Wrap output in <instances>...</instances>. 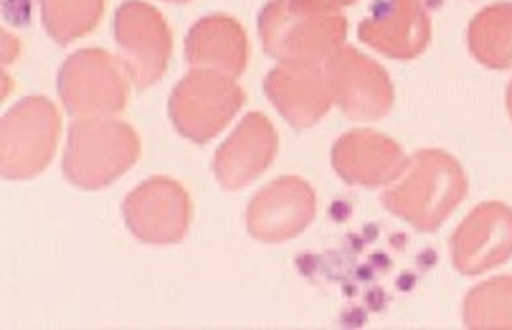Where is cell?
Segmentation results:
<instances>
[{"label":"cell","mask_w":512,"mask_h":330,"mask_svg":"<svg viewBox=\"0 0 512 330\" xmlns=\"http://www.w3.org/2000/svg\"><path fill=\"white\" fill-rule=\"evenodd\" d=\"M186 59L191 69H211L239 77L249 59L244 28L229 16L201 18L188 33Z\"/></svg>","instance_id":"obj_15"},{"label":"cell","mask_w":512,"mask_h":330,"mask_svg":"<svg viewBox=\"0 0 512 330\" xmlns=\"http://www.w3.org/2000/svg\"><path fill=\"white\" fill-rule=\"evenodd\" d=\"M264 49L284 64H315L338 51L345 39L340 16L302 11L289 0H277L262 13Z\"/></svg>","instance_id":"obj_5"},{"label":"cell","mask_w":512,"mask_h":330,"mask_svg":"<svg viewBox=\"0 0 512 330\" xmlns=\"http://www.w3.org/2000/svg\"><path fill=\"white\" fill-rule=\"evenodd\" d=\"M244 105L236 77L211 69H191L175 84L168 115L175 130L191 143H208L231 122Z\"/></svg>","instance_id":"obj_4"},{"label":"cell","mask_w":512,"mask_h":330,"mask_svg":"<svg viewBox=\"0 0 512 330\" xmlns=\"http://www.w3.org/2000/svg\"><path fill=\"white\" fill-rule=\"evenodd\" d=\"M297 8H302V11H312V13H330L335 11V8L345 6V3H350V0H292Z\"/></svg>","instance_id":"obj_20"},{"label":"cell","mask_w":512,"mask_h":330,"mask_svg":"<svg viewBox=\"0 0 512 330\" xmlns=\"http://www.w3.org/2000/svg\"><path fill=\"white\" fill-rule=\"evenodd\" d=\"M115 39L137 87L145 89L163 77L173 54V36L158 8L142 0L122 3L115 16Z\"/></svg>","instance_id":"obj_7"},{"label":"cell","mask_w":512,"mask_h":330,"mask_svg":"<svg viewBox=\"0 0 512 330\" xmlns=\"http://www.w3.org/2000/svg\"><path fill=\"white\" fill-rule=\"evenodd\" d=\"M132 74L120 56L104 49H82L64 61L59 97L74 117H115L127 107Z\"/></svg>","instance_id":"obj_3"},{"label":"cell","mask_w":512,"mask_h":330,"mask_svg":"<svg viewBox=\"0 0 512 330\" xmlns=\"http://www.w3.org/2000/svg\"><path fill=\"white\" fill-rule=\"evenodd\" d=\"M267 94L292 125L310 127L333 105L327 77L312 64H284L267 77Z\"/></svg>","instance_id":"obj_14"},{"label":"cell","mask_w":512,"mask_h":330,"mask_svg":"<svg viewBox=\"0 0 512 330\" xmlns=\"http://www.w3.org/2000/svg\"><path fill=\"white\" fill-rule=\"evenodd\" d=\"M277 153V132L259 112L246 115L213 158V173L226 191L244 188L267 171Z\"/></svg>","instance_id":"obj_12"},{"label":"cell","mask_w":512,"mask_h":330,"mask_svg":"<svg viewBox=\"0 0 512 330\" xmlns=\"http://www.w3.org/2000/svg\"><path fill=\"white\" fill-rule=\"evenodd\" d=\"M170 3H186V0H170Z\"/></svg>","instance_id":"obj_22"},{"label":"cell","mask_w":512,"mask_h":330,"mask_svg":"<svg viewBox=\"0 0 512 330\" xmlns=\"http://www.w3.org/2000/svg\"><path fill=\"white\" fill-rule=\"evenodd\" d=\"M512 257V211L487 201L474 209L452 237V262L462 275H482Z\"/></svg>","instance_id":"obj_10"},{"label":"cell","mask_w":512,"mask_h":330,"mask_svg":"<svg viewBox=\"0 0 512 330\" xmlns=\"http://www.w3.org/2000/svg\"><path fill=\"white\" fill-rule=\"evenodd\" d=\"M315 216V193L300 178H279L256 193L246 211L249 234L262 242L295 237Z\"/></svg>","instance_id":"obj_11"},{"label":"cell","mask_w":512,"mask_h":330,"mask_svg":"<svg viewBox=\"0 0 512 330\" xmlns=\"http://www.w3.org/2000/svg\"><path fill=\"white\" fill-rule=\"evenodd\" d=\"M335 171L358 186H383L409 168L404 150L378 132H348L333 150Z\"/></svg>","instance_id":"obj_13"},{"label":"cell","mask_w":512,"mask_h":330,"mask_svg":"<svg viewBox=\"0 0 512 330\" xmlns=\"http://www.w3.org/2000/svg\"><path fill=\"white\" fill-rule=\"evenodd\" d=\"M140 158V138L117 117H77L64 148V176L84 191L115 183Z\"/></svg>","instance_id":"obj_1"},{"label":"cell","mask_w":512,"mask_h":330,"mask_svg":"<svg viewBox=\"0 0 512 330\" xmlns=\"http://www.w3.org/2000/svg\"><path fill=\"white\" fill-rule=\"evenodd\" d=\"M325 77L333 92V102H338L350 117L371 120L391 110L393 89L386 72L358 51L338 49L327 56Z\"/></svg>","instance_id":"obj_9"},{"label":"cell","mask_w":512,"mask_h":330,"mask_svg":"<svg viewBox=\"0 0 512 330\" xmlns=\"http://www.w3.org/2000/svg\"><path fill=\"white\" fill-rule=\"evenodd\" d=\"M467 328H512V277H497L467 295Z\"/></svg>","instance_id":"obj_19"},{"label":"cell","mask_w":512,"mask_h":330,"mask_svg":"<svg viewBox=\"0 0 512 330\" xmlns=\"http://www.w3.org/2000/svg\"><path fill=\"white\" fill-rule=\"evenodd\" d=\"M360 39L388 56L419 54L429 41V23L419 0H388L383 11L360 26Z\"/></svg>","instance_id":"obj_16"},{"label":"cell","mask_w":512,"mask_h":330,"mask_svg":"<svg viewBox=\"0 0 512 330\" xmlns=\"http://www.w3.org/2000/svg\"><path fill=\"white\" fill-rule=\"evenodd\" d=\"M41 21L56 44L84 39L99 26L104 0H39Z\"/></svg>","instance_id":"obj_18"},{"label":"cell","mask_w":512,"mask_h":330,"mask_svg":"<svg viewBox=\"0 0 512 330\" xmlns=\"http://www.w3.org/2000/svg\"><path fill=\"white\" fill-rule=\"evenodd\" d=\"M507 110H510V117H512V82L510 87H507Z\"/></svg>","instance_id":"obj_21"},{"label":"cell","mask_w":512,"mask_h":330,"mask_svg":"<svg viewBox=\"0 0 512 330\" xmlns=\"http://www.w3.org/2000/svg\"><path fill=\"white\" fill-rule=\"evenodd\" d=\"M127 229L145 244H175L186 237L193 206L186 188L173 178H150L127 193L122 204Z\"/></svg>","instance_id":"obj_8"},{"label":"cell","mask_w":512,"mask_h":330,"mask_svg":"<svg viewBox=\"0 0 512 330\" xmlns=\"http://www.w3.org/2000/svg\"><path fill=\"white\" fill-rule=\"evenodd\" d=\"M469 51L485 66H512V6L485 8L469 26Z\"/></svg>","instance_id":"obj_17"},{"label":"cell","mask_w":512,"mask_h":330,"mask_svg":"<svg viewBox=\"0 0 512 330\" xmlns=\"http://www.w3.org/2000/svg\"><path fill=\"white\" fill-rule=\"evenodd\" d=\"M61 115L46 97H26L3 117V176L26 181L39 176L56 153Z\"/></svg>","instance_id":"obj_6"},{"label":"cell","mask_w":512,"mask_h":330,"mask_svg":"<svg viewBox=\"0 0 512 330\" xmlns=\"http://www.w3.org/2000/svg\"><path fill=\"white\" fill-rule=\"evenodd\" d=\"M467 193V178L457 160L439 150H421L409 163L404 181L391 186L383 204L416 229L431 231L457 209Z\"/></svg>","instance_id":"obj_2"}]
</instances>
